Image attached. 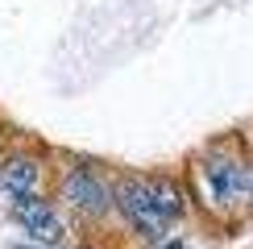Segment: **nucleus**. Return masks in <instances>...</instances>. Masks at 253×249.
Wrapping results in <instances>:
<instances>
[{
    "label": "nucleus",
    "mask_w": 253,
    "mask_h": 249,
    "mask_svg": "<svg viewBox=\"0 0 253 249\" xmlns=\"http://www.w3.org/2000/svg\"><path fill=\"white\" fill-rule=\"evenodd\" d=\"M112 200H117L121 216L133 224L137 237H145V241H154V245L166 241V228H170V220L162 216V204H158L154 179H125V183H117Z\"/></svg>",
    "instance_id": "obj_1"
},
{
    "label": "nucleus",
    "mask_w": 253,
    "mask_h": 249,
    "mask_svg": "<svg viewBox=\"0 0 253 249\" xmlns=\"http://www.w3.org/2000/svg\"><path fill=\"white\" fill-rule=\"evenodd\" d=\"M199 183H204V195L208 204H237L249 195V174L245 166H241L237 158H220V154H212L204 166H199Z\"/></svg>",
    "instance_id": "obj_2"
},
{
    "label": "nucleus",
    "mask_w": 253,
    "mask_h": 249,
    "mask_svg": "<svg viewBox=\"0 0 253 249\" xmlns=\"http://www.w3.org/2000/svg\"><path fill=\"white\" fill-rule=\"evenodd\" d=\"M62 200H67L75 212H83V216H104L112 208V191L104 187V179L91 166H71L67 174H62Z\"/></svg>",
    "instance_id": "obj_3"
},
{
    "label": "nucleus",
    "mask_w": 253,
    "mask_h": 249,
    "mask_svg": "<svg viewBox=\"0 0 253 249\" xmlns=\"http://www.w3.org/2000/svg\"><path fill=\"white\" fill-rule=\"evenodd\" d=\"M8 204H13V220L25 228L38 245H58L62 241L67 228H62L58 212L42 200V195H17V200H8Z\"/></svg>",
    "instance_id": "obj_4"
},
{
    "label": "nucleus",
    "mask_w": 253,
    "mask_h": 249,
    "mask_svg": "<svg viewBox=\"0 0 253 249\" xmlns=\"http://www.w3.org/2000/svg\"><path fill=\"white\" fill-rule=\"evenodd\" d=\"M42 187V162L34 154H8L0 162V195L17 200V195H38Z\"/></svg>",
    "instance_id": "obj_5"
},
{
    "label": "nucleus",
    "mask_w": 253,
    "mask_h": 249,
    "mask_svg": "<svg viewBox=\"0 0 253 249\" xmlns=\"http://www.w3.org/2000/svg\"><path fill=\"white\" fill-rule=\"evenodd\" d=\"M158 249H183V245H158Z\"/></svg>",
    "instance_id": "obj_6"
},
{
    "label": "nucleus",
    "mask_w": 253,
    "mask_h": 249,
    "mask_svg": "<svg viewBox=\"0 0 253 249\" xmlns=\"http://www.w3.org/2000/svg\"><path fill=\"white\" fill-rule=\"evenodd\" d=\"M38 249H58V245H38Z\"/></svg>",
    "instance_id": "obj_7"
}]
</instances>
